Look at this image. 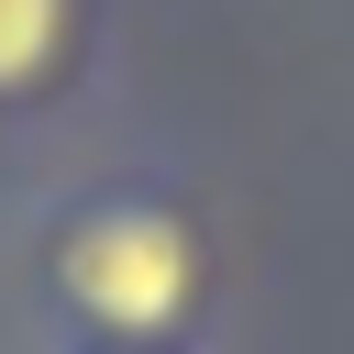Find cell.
Wrapping results in <instances>:
<instances>
[{"label": "cell", "mask_w": 354, "mask_h": 354, "mask_svg": "<svg viewBox=\"0 0 354 354\" xmlns=\"http://www.w3.org/2000/svg\"><path fill=\"white\" fill-rule=\"evenodd\" d=\"M44 288L88 343L155 354V343H177L199 321V288H210L199 221L177 199H133V188L122 199H77L55 221V243H44Z\"/></svg>", "instance_id": "1"}, {"label": "cell", "mask_w": 354, "mask_h": 354, "mask_svg": "<svg viewBox=\"0 0 354 354\" xmlns=\"http://www.w3.org/2000/svg\"><path fill=\"white\" fill-rule=\"evenodd\" d=\"M100 354H111V343H100Z\"/></svg>", "instance_id": "3"}, {"label": "cell", "mask_w": 354, "mask_h": 354, "mask_svg": "<svg viewBox=\"0 0 354 354\" xmlns=\"http://www.w3.org/2000/svg\"><path fill=\"white\" fill-rule=\"evenodd\" d=\"M66 33H77V0H0V100H33L66 66Z\"/></svg>", "instance_id": "2"}]
</instances>
